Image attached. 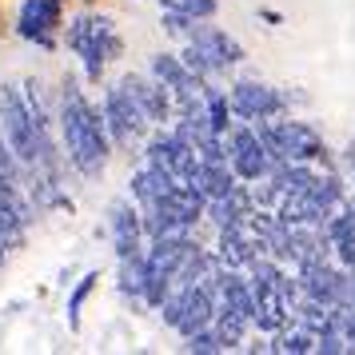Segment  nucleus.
Here are the masks:
<instances>
[{
	"instance_id": "nucleus-1",
	"label": "nucleus",
	"mask_w": 355,
	"mask_h": 355,
	"mask_svg": "<svg viewBox=\"0 0 355 355\" xmlns=\"http://www.w3.org/2000/svg\"><path fill=\"white\" fill-rule=\"evenodd\" d=\"M60 136H64L68 164L80 176H104L108 156H112V136H108L104 112L88 104V96L72 76H64V88H60Z\"/></svg>"
},
{
	"instance_id": "nucleus-2",
	"label": "nucleus",
	"mask_w": 355,
	"mask_h": 355,
	"mask_svg": "<svg viewBox=\"0 0 355 355\" xmlns=\"http://www.w3.org/2000/svg\"><path fill=\"white\" fill-rule=\"evenodd\" d=\"M0 128H4V140L12 148V156L20 160V168H44L56 176V148H52V136L36 128L33 112L24 104V92L17 84H0Z\"/></svg>"
},
{
	"instance_id": "nucleus-3",
	"label": "nucleus",
	"mask_w": 355,
	"mask_h": 355,
	"mask_svg": "<svg viewBox=\"0 0 355 355\" xmlns=\"http://www.w3.org/2000/svg\"><path fill=\"white\" fill-rule=\"evenodd\" d=\"M64 40H68V49L80 56L84 76H88L92 84H100L104 68L124 52V40H120V33H116L112 17H100V12H80V17L68 24Z\"/></svg>"
},
{
	"instance_id": "nucleus-4",
	"label": "nucleus",
	"mask_w": 355,
	"mask_h": 355,
	"mask_svg": "<svg viewBox=\"0 0 355 355\" xmlns=\"http://www.w3.org/2000/svg\"><path fill=\"white\" fill-rule=\"evenodd\" d=\"M104 124H108V136H112L116 148H132L136 140H144L148 128H152V120L144 116V108L132 100V92L124 84H112L108 92H104Z\"/></svg>"
},
{
	"instance_id": "nucleus-5",
	"label": "nucleus",
	"mask_w": 355,
	"mask_h": 355,
	"mask_svg": "<svg viewBox=\"0 0 355 355\" xmlns=\"http://www.w3.org/2000/svg\"><path fill=\"white\" fill-rule=\"evenodd\" d=\"M227 100H232V112L243 124H256V120H275V116L288 112V96L272 88V84L259 80H236L227 88Z\"/></svg>"
},
{
	"instance_id": "nucleus-6",
	"label": "nucleus",
	"mask_w": 355,
	"mask_h": 355,
	"mask_svg": "<svg viewBox=\"0 0 355 355\" xmlns=\"http://www.w3.org/2000/svg\"><path fill=\"white\" fill-rule=\"evenodd\" d=\"M227 164H232V172L243 180V184H256L272 172V164H268V152H263V140H259V132L252 124H232L227 132Z\"/></svg>"
},
{
	"instance_id": "nucleus-7",
	"label": "nucleus",
	"mask_w": 355,
	"mask_h": 355,
	"mask_svg": "<svg viewBox=\"0 0 355 355\" xmlns=\"http://www.w3.org/2000/svg\"><path fill=\"white\" fill-rule=\"evenodd\" d=\"M64 0H24L17 17L20 40H33L40 49H56V24H60Z\"/></svg>"
},
{
	"instance_id": "nucleus-8",
	"label": "nucleus",
	"mask_w": 355,
	"mask_h": 355,
	"mask_svg": "<svg viewBox=\"0 0 355 355\" xmlns=\"http://www.w3.org/2000/svg\"><path fill=\"white\" fill-rule=\"evenodd\" d=\"M120 84H124V88L132 92V100L144 108V116L152 120V128H164L168 120H176V100H172V92H168V88L152 76V72H148V76L128 72Z\"/></svg>"
},
{
	"instance_id": "nucleus-9",
	"label": "nucleus",
	"mask_w": 355,
	"mask_h": 355,
	"mask_svg": "<svg viewBox=\"0 0 355 355\" xmlns=\"http://www.w3.org/2000/svg\"><path fill=\"white\" fill-rule=\"evenodd\" d=\"M108 232H112L116 259H128L144 252V220L132 200H112L108 204Z\"/></svg>"
},
{
	"instance_id": "nucleus-10",
	"label": "nucleus",
	"mask_w": 355,
	"mask_h": 355,
	"mask_svg": "<svg viewBox=\"0 0 355 355\" xmlns=\"http://www.w3.org/2000/svg\"><path fill=\"white\" fill-rule=\"evenodd\" d=\"M275 136H279V144L288 152L291 164H320L327 144H323V136L307 120H291V116H275Z\"/></svg>"
},
{
	"instance_id": "nucleus-11",
	"label": "nucleus",
	"mask_w": 355,
	"mask_h": 355,
	"mask_svg": "<svg viewBox=\"0 0 355 355\" xmlns=\"http://www.w3.org/2000/svg\"><path fill=\"white\" fill-rule=\"evenodd\" d=\"M256 256H259V240L248 224L243 227H220V232H216V259H220L224 268H243V272H248V263Z\"/></svg>"
},
{
	"instance_id": "nucleus-12",
	"label": "nucleus",
	"mask_w": 355,
	"mask_h": 355,
	"mask_svg": "<svg viewBox=\"0 0 355 355\" xmlns=\"http://www.w3.org/2000/svg\"><path fill=\"white\" fill-rule=\"evenodd\" d=\"M188 40H192V44H200V49L208 52V56L224 68V72H227V68H236V64H243V56H248L240 40H236V36H227L224 28H216V24H200V20H196V28H192V36H188Z\"/></svg>"
},
{
	"instance_id": "nucleus-13",
	"label": "nucleus",
	"mask_w": 355,
	"mask_h": 355,
	"mask_svg": "<svg viewBox=\"0 0 355 355\" xmlns=\"http://www.w3.org/2000/svg\"><path fill=\"white\" fill-rule=\"evenodd\" d=\"M211 320H216V295H211L204 284H184V311H180L176 331L188 339V336H196V331L211 327Z\"/></svg>"
},
{
	"instance_id": "nucleus-14",
	"label": "nucleus",
	"mask_w": 355,
	"mask_h": 355,
	"mask_svg": "<svg viewBox=\"0 0 355 355\" xmlns=\"http://www.w3.org/2000/svg\"><path fill=\"white\" fill-rule=\"evenodd\" d=\"M132 184V200L140 204V208H148V204H156V200H164V196L176 188L180 180L168 172V168H152V164H144L136 176L128 180Z\"/></svg>"
},
{
	"instance_id": "nucleus-15",
	"label": "nucleus",
	"mask_w": 355,
	"mask_h": 355,
	"mask_svg": "<svg viewBox=\"0 0 355 355\" xmlns=\"http://www.w3.org/2000/svg\"><path fill=\"white\" fill-rule=\"evenodd\" d=\"M236 184H240V176L232 172V164L227 160H204L200 164V180H196V188H204L208 200H216V196H232Z\"/></svg>"
},
{
	"instance_id": "nucleus-16",
	"label": "nucleus",
	"mask_w": 355,
	"mask_h": 355,
	"mask_svg": "<svg viewBox=\"0 0 355 355\" xmlns=\"http://www.w3.org/2000/svg\"><path fill=\"white\" fill-rule=\"evenodd\" d=\"M204 120H208L211 132H220V136H227V132H232V124H236L232 100H227V92H224V88H216V84H208V88H204Z\"/></svg>"
},
{
	"instance_id": "nucleus-17",
	"label": "nucleus",
	"mask_w": 355,
	"mask_h": 355,
	"mask_svg": "<svg viewBox=\"0 0 355 355\" xmlns=\"http://www.w3.org/2000/svg\"><path fill=\"white\" fill-rule=\"evenodd\" d=\"M144 275H148L144 252H140V256L120 259V279H116L120 295H124V300H132V304H144Z\"/></svg>"
},
{
	"instance_id": "nucleus-18",
	"label": "nucleus",
	"mask_w": 355,
	"mask_h": 355,
	"mask_svg": "<svg viewBox=\"0 0 355 355\" xmlns=\"http://www.w3.org/2000/svg\"><path fill=\"white\" fill-rule=\"evenodd\" d=\"M248 327L252 323L243 320V315H236V311H227V307H216V320H211V331L220 336V343H224V352H236L243 343V336H248Z\"/></svg>"
},
{
	"instance_id": "nucleus-19",
	"label": "nucleus",
	"mask_w": 355,
	"mask_h": 355,
	"mask_svg": "<svg viewBox=\"0 0 355 355\" xmlns=\"http://www.w3.org/2000/svg\"><path fill=\"white\" fill-rule=\"evenodd\" d=\"M272 352H284V355L315 352V331H311V327H284V331L272 336Z\"/></svg>"
},
{
	"instance_id": "nucleus-20",
	"label": "nucleus",
	"mask_w": 355,
	"mask_h": 355,
	"mask_svg": "<svg viewBox=\"0 0 355 355\" xmlns=\"http://www.w3.org/2000/svg\"><path fill=\"white\" fill-rule=\"evenodd\" d=\"M20 92H24V104H28V112H33L36 128L44 132V136H52V112H49V100H44V84L36 80V76H28Z\"/></svg>"
},
{
	"instance_id": "nucleus-21",
	"label": "nucleus",
	"mask_w": 355,
	"mask_h": 355,
	"mask_svg": "<svg viewBox=\"0 0 355 355\" xmlns=\"http://www.w3.org/2000/svg\"><path fill=\"white\" fill-rule=\"evenodd\" d=\"M180 60H184V64L192 68L196 76H200V80H220V76H224V68L216 64V60H211L208 52L200 49V44H192V40H184V52H180Z\"/></svg>"
},
{
	"instance_id": "nucleus-22",
	"label": "nucleus",
	"mask_w": 355,
	"mask_h": 355,
	"mask_svg": "<svg viewBox=\"0 0 355 355\" xmlns=\"http://www.w3.org/2000/svg\"><path fill=\"white\" fill-rule=\"evenodd\" d=\"M96 284H100V272H88L80 284L72 288V295H68V327H72V331H80V311H84V304H88V295L96 291Z\"/></svg>"
},
{
	"instance_id": "nucleus-23",
	"label": "nucleus",
	"mask_w": 355,
	"mask_h": 355,
	"mask_svg": "<svg viewBox=\"0 0 355 355\" xmlns=\"http://www.w3.org/2000/svg\"><path fill=\"white\" fill-rule=\"evenodd\" d=\"M160 8L188 12L192 20H211L216 12H220V0H160Z\"/></svg>"
},
{
	"instance_id": "nucleus-24",
	"label": "nucleus",
	"mask_w": 355,
	"mask_h": 355,
	"mask_svg": "<svg viewBox=\"0 0 355 355\" xmlns=\"http://www.w3.org/2000/svg\"><path fill=\"white\" fill-rule=\"evenodd\" d=\"M160 28L168 36H180V40H188L196 28V20L188 17V12H176V8H164V17H160Z\"/></svg>"
},
{
	"instance_id": "nucleus-25",
	"label": "nucleus",
	"mask_w": 355,
	"mask_h": 355,
	"mask_svg": "<svg viewBox=\"0 0 355 355\" xmlns=\"http://www.w3.org/2000/svg\"><path fill=\"white\" fill-rule=\"evenodd\" d=\"M184 352H192V355H220V352H224V343H220V336H216L211 327H204V331L188 336Z\"/></svg>"
},
{
	"instance_id": "nucleus-26",
	"label": "nucleus",
	"mask_w": 355,
	"mask_h": 355,
	"mask_svg": "<svg viewBox=\"0 0 355 355\" xmlns=\"http://www.w3.org/2000/svg\"><path fill=\"white\" fill-rule=\"evenodd\" d=\"M0 176L24 180V168H20V160L12 156V148H8V140H0Z\"/></svg>"
},
{
	"instance_id": "nucleus-27",
	"label": "nucleus",
	"mask_w": 355,
	"mask_h": 355,
	"mask_svg": "<svg viewBox=\"0 0 355 355\" xmlns=\"http://www.w3.org/2000/svg\"><path fill=\"white\" fill-rule=\"evenodd\" d=\"M343 168L355 172V144H347V152H343Z\"/></svg>"
},
{
	"instance_id": "nucleus-28",
	"label": "nucleus",
	"mask_w": 355,
	"mask_h": 355,
	"mask_svg": "<svg viewBox=\"0 0 355 355\" xmlns=\"http://www.w3.org/2000/svg\"><path fill=\"white\" fill-rule=\"evenodd\" d=\"M259 17L268 20V24H279V20H284V17H279V12H275V8H263V12H259Z\"/></svg>"
}]
</instances>
